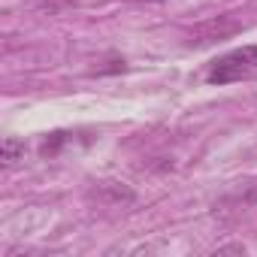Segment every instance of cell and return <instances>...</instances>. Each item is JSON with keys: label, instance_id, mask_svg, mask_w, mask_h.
I'll return each instance as SVG.
<instances>
[{"label": "cell", "instance_id": "cell-1", "mask_svg": "<svg viewBox=\"0 0 257 257\" xmlns=\"http://www.w3.org/2000/svg\"><path fill=\"white\" fill-rule=\"evenodd\" d=\"M251 73H257V46H242V49H233V52L221 55L218 61H212V67L206 70V82L230 85V82L248 79Z\"/></svg>", "mask_w": 257, "mask_h": 257}, {"label": "cell", "instance_id": "cell-2", "mask_svg": "<svg viewBox=\"0 0 257 257\" xmlns=\"http://www.w3.org/2000/svg\"><path fill=\"white\" fill-rule=\"evenodd\" d=\"M16 161H25V143L16 140V137H7L4 140V164L13 167Z\"/></svg>", "mask_w": 257, "mask_h": 257}, {"label": "cell", "instance_id": "cell-3", "mask_svg": "<svg viewBox=\"0 0 257 257\" xmlns=\"http://www.w3.org/2000/svg\"><path fill=\"white\" fill-rule=\"evenodd\" d=\"M233 200H236L239 206H257V176L248 179V182H242Z\"/></svg>", "mask_w": 257, "mask_h": 257}, {"label": "cell", "instance_id": "cell-4", "mask_svg": "<svg viewBox=\"0 0 257 257\" xmlns=\"http://www.w3.org/2000/svg\"><path fill=\"white\" fill-rule=\"evenodd\" d=\"M79 0H34V7H40L43 13H61L67 7H76Z\"/></svg>", "mask_w": 257, "mask_h": 257}, {"label": "cell", "instance_id": "cell-5", "mask_svg": "<svg viewBox=\"0 0 257 257\" xmlns=\"http://www.w3.org/2000/svg\"><path fill=\"white\" fill-rule=\"evenodd\" d=\"M143 4H155V0H143Z\"/></svg>", "mask_w": 257, "mask_h": 257}]
</instances>
